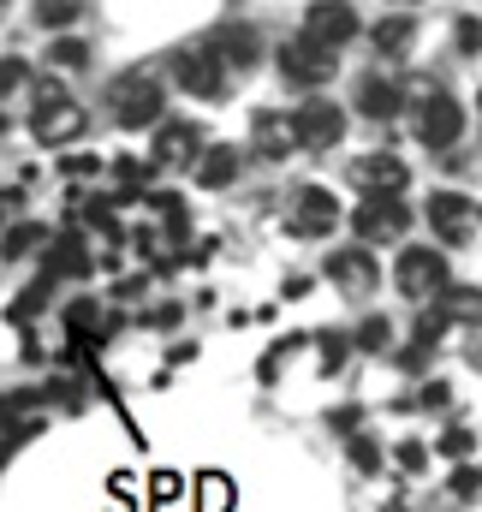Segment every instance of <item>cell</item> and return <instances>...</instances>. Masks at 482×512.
<instances>
[{
	"label": "cell",
	"mask_w": 482,
	"mask_h": 512,
	"mask_svg": "<svg viewBox=\"0 0 482 512\" xmlns=\"http://www.w3.org/2000/svg\"><path fill=\"white\" fill-rule=\"evenodd\" d=\"M471 447H477V435H471V429H459V423L441 435V453H447V459H471Z\"/></svg>",
	"instance_id": "1f68e13d"
},
{
	"label": "cell",
	"mask_w": 482,
	"mask_h": 512,
	"mask_svg": "<svg viewBox=\"0 0 482 512\" xmlns=\"http://www.w3.org/2000/svg\"><path fill=\"white\" fill-rule=\"evenodd\" d=\"M411 36H417L411 18H387V24H375V54H393V60H399V54L411 48Z\"/></svg>",
	"instance_id": "44dd1931"
},
{
	"label": "cell",
	"mask_w": 482,
	"mask_h": 512,
	"mask_svg": "<svg viewBox=\"0 0 482 512\" xmlns=\"http://www.w3.org/2000/svg\"><path fill=\"white\" fill-rule=\"evenodd\" d=\"M173 72H179V84H185L191 96H203V102H215V96L227 90V66L215 60V48H209V42L179 48V54H173Z\"/></svg>",
	"instance_id": "8992f818"
},
{
	"label": "cell",
	"mask_w": 482,
	"mask_h": 512,
	"mask_svg": "<svg viewBox=\"0 0 482 512\" xmlns=\"http://www.w3.org/2000/svg\"><path fill=\"white\" fill-rule=\"evenodd\" d=\"M346 441H352V465H358V471H381V447H375V435H358V429H352Z\"/></svg>",
	"instance_id": "484cf974"
},
{
	"label": "cell",
	"mask_w": 482,
	"mask_h": 512,
	"mask_svg": "<svg viewBox=\"0 0 482 512\" xmlns=\"http://www.w3.org/2000/svg\"><path fill=\"white\" fill-rule=\"evenodd\" d=\"M352 227H358V239H369V245H393L411 227V215H405L399 197H369L358 215H352Z\"/></svg>",
	"instance_id": "9c48e42d"
},
{
	"label": "cell",
	"mask_w": 482,
	"mask_h": 512,
	"mask_svg": "<svg viewBox=\"0 0 482 512\" xmlns=\"http://www.w3.org/2000/svg\"><path fill=\"white\" fill-rule=\"evenodd\" d=\"M36 245H42V227L18 221V227H6V239H0V256H6V262H18V256H30Z\"/></svg>",
	"instance_id": "603a6c76"
},
{
	"label": "cell",
	"mask_w": 482,
	"mask_h": 512,
	"mask_svg": "<svg viewBox=\"0 0 482 512\" xmlns=\"http://www.w3.org/2000/svg\"><path fill=\"white\" fill-rule=\"evenodd\" d=\"M477 108H482V96H477Z\"/></svg>",
	"instance_id": "ee69618b"
},
{
	"label": "cell",
	"mask_w": 482,
	"mask_h": 512,
	"mask_svg": "<svg viewBox=\"0 0 482 512\" xmlns=\"http://www.w3.org/2000/svg\"><path fill=\"white\" fill-rule=\"evenodd\" d=\"M459 48L465 54H482V18H459Z\"/></svg>",
	"instance_id": "f35d334b"
},
{
	"label": "cell",
	"mask_w": 482,
	"mask_h": 512,
	"mask_svg": "<svg viewBox=\"0 0 482 512\" xmlns=\"http://www.w3.org/2000/svg\"><path fill=\"white\" fill-rule=\"evenodd\" d=\"M429 221L441 227L447 245H465V239H471V203L453 197V191H435V197H429Z\"/></svg>",
	"instance_id": "5bb4252c"
},
{
	"label": "cell",
	"mask_w": 482,
	"mask_h": 512,
	"mask_svg": "<svg viewBox=\"0 0 482 512\" xmlns=\"http://www.w3.org/2000/svg\"><path fill=\"white\" fill-rule=\"evenodd\" d=\"M328 274H334V286H340L346 298H363V292L375 286V274H381V268H375V256H369V251H340L334 262H328Z\"/></svg>",
	"instance_id": "9a60e30c"
},
{
	"label": "cell",
	"mask_w": 482,
	"mask_h": 512,
	"mask_svg": "<svg viewBox=\"0 0 482 512\" xmlns=\"http://www.w3.org/2000/svg\"><path fill=\"white\" fill-rule=\"evenodd\" d=\"M0 6H6V0H0Z\"/></svg>",
	"instance_id": "f6af8a7d"
},
{
	"label": "cell",
	"mask_w": 482,
	"mask_h": 512,
	"mask_svg": "<svg viewBox=\"0 0 482 512\" xmlns=\"http://www.w3.org/2000/svg\"><path fill=\"white\" fill-rule=\"evenodd\" d=\"M233 501H239V489L221 471H203L197 477V512H233Z\"/></svg>",
	"instance_id": "ffe728a7"
},
{
	"label": "cell",
	"mask_w": 482,
	"mask_h": 512,
	"mask_svg": "<svg viewBox=\"0 0 482 512\" xmlns=\"http://www.w3.org/2000/svg\"><path fill=\"white\" fill-rule=\"evenodd\" d=\"M447 399H453V393H447V382H429V387H423V405H429V411H441Z\"/></svg>",
	"instance_id": "60d3db41"
},
{
	"label": "cell",
	"mask_w": 482,
	"mask_h": 512,
	"mask_svg": "<svg viewBox=\"0 0 482 512\" xmlns=\"http://www.w3.org/2000/svg\"><path fill=\"white\" fill-rule=\"evenodd\" d=\"M286 131H292V143H304V149H328V143L346 137V108L328 102V96H310V102L286 120Z\"/></svg>",
	"instance_id": "277c9868"
},
{
	"label": "cell",
	"mask_w": 482,
	"mask_h": 512,
	"mask_svg": "<svg viewBox=\"0 0 482 512\" xmlns=\"http://www.w3.org/2000/svg\"><path fill=\"white\" fill-rule=\"evenodd\" d=\"M352 179H358L369 197H399L411 173H405V161H399V155H363L358 167H352Z\"/></svg>",
	"instance_id": "4fadbf2b"
},
{
	"label": "cell",
	"mask_w": 482,
	"mask_h": 512,
	"mask_svg": "<svg viewBox=\"0 0 482 512\" xmlns=\"http://www.w3.org/2000/svg\"><path fill=\"white\" fill-rule=\"evenodd\" d=\"M203 155V126H191V120H161L155 131V167H191Z\"/></svg>",
	"instance_id": "30bf717a"
},
{
	"label": "cell",
	"mask_w": 482,
	"mask_h": 512,
	"mask_svg": "<svg viewBox=\"0 0 482 512\" xmlns=\"http://www.w3.org/2000/svg\"><path fill=\"white\" fill-rule=\"evenodd\" d=\"M435 298H441L435 316H447V322H482V292L477 286H453V280H447Z\"/></svg>",
	"instance_id": "d6986e66"
},
{
	"label": "cell",
	"mask_w": 482,
	"mask_h": 512,
	"mask_svg": "<svg viewBox=\"0 0 482 512\" xmlns=\"http://www.w3.org/2000/svg\"><path fill=\"white\" fill-rule=\"evenodd\" d=\"M393 280H399L405 298H435V292L447 286V256L435 251V245H405V251H399V268H393Z\"/></svg>",
	"instance_id": "5b68a950"
},
{
	"label": "cell",
	"mask_w": 482,
	"mask_h": 512,
	"mask_svg": "<svg viewBox=\"0 0 482 512\" xmlns=\"http://www.w3.org/2000/svg\"><path fill=\"white\" fill-rule=\"evenodd\" d=\"M459 131H465V108H459L453 96L435 90L429 102H417V143H423V149H453Z\"/></svg>",
	"instance_id": "52a82bcc"
},
{
	"label": "cell",
	"mask_w": 482,
	"mask_h": 512,
	"mask_svg": "<svg viewBox=\"0 0 482 512\" xmlns=\"http://www.w3.org/2000/svg\"><path fill=\"white\" fill-rule=\"evenodd\" d=\"M24 78H30V66H24L18 54H6V60H0V96H12V90H18Z\"/></svg>",
	"instance_id": "8d00e7d4"
},
{
	"label": "cell",
	"mask_w": 482,
	"mask_h": 512,
	"mask_svg": "<svg viewBox=\"0 0 482 512\" xmlns=\"http://www.w3.org/2000/svg\"><path fill=\"white\" fill-rule=\"evenodd\" d=\"M453 495H459V501H477L482 495V471L477 465H459V471H453Z\"/></svg>",
	"instance_id": "d6a6232c"
},
{
	"label": "cell",
	"mask_w": 482,
	"mask_h": 512,
	"mask_svg": "<svg viewBox=\"0 0 482 512\" xmlns=\"http://www.w3.org/2000/svg\"><path fill=\"white\" fill-rule=\"evenodd\" d=\"M298 239H328L334 227H340V203H334V191H322V185H304L298 191V203H292V221H286Z\"/></svg>",
	"instance_id": "ba28073f"
},
{
	"label": "cell",
	"mask_w": 482,
	"mask_h": 512,
	"mask_svg": "<svg viewBox=\"0 0 482 512\" xmlns=\"http://www.w3.org/2000/svg\"><path fill=\"white\" fill-rule=\"evenodd\" d=\"M256 131H262L256 143H262V155H268V161H280V155H292V137H286V131H274V120H256Z\"/></svg>",
	"instance_id": "f1b7e54d"
},
{
	"label": "cell",
	"mask_w": 482,
	"mask_h": 512,
	"mask_svg": "<svg viewBox=\"0 0 482 512\" xmlns=\"http://www.w3.org/2000/svg\"><path fill=\"white\" fill-rule=\"evenodd\" d=\"M280 78L298 84V90H316L334 78V48L316 42V36H286L280 42Z\"/></svg>",
	"instance_id": "7a4b0ae2"
},
{
	"label": "cell",
	"mask_w": 482,
	"mask_h": 512,
	"mask_svg": "<svg viewBox=\"0 0 482 512\" xmlns=\"http://www.w3.org/2000/svg\"><path fill=\"white\" fill-rule=\"evenodd\" d=\"M358 405H340V411H328V429H334V435H352V429H358Z\"/></svg>",
	"instance_id": "ab89813d"
},
{
	"label": "cell",
	"mask_w": 482,
	"mask_h": 512,
	"mask_svg": "<svg viewBox=\"0 0 482 512\" xmlns=\"http://www.w3.org/2000/svg\"><path fill=\"white\" fill-rule=\"evenodd\" d=\"M209 48H215V60H221V66H250V60L262 54V42H256V30H250V24H233V30H221Z\"/></svg>",
	"instance_id": "ac0fdd59"
},
{
	"label": "cell",
	"mask_w": 482,
	"mask_h": 512,
	"mask_svg": "<svg viewBox=\"0 0 482 512\" xmlns=\"http://www.w3.org/2000/svg\"><path fill=\"white\" fill-rule=\"evenodd\" d=\"M441 334H447V316H423V322H417V352H435Z\"/></svg>",
	"instance_id": "e575fe53"
},
{
	"label": "cell",
	"mask_w": 482,
	"mask_h": 512,
	"mask_svg": "<svg viewBox=\"0 0 482 512\" xmlns=\"http://www.w3.org/2000/svg\"><path fill=\"white\" fill-rule=\"evenodd\" d=\"M393 459H399V471H423V465H429V447H423V441H399Z\"/></svg>",
	"instance_id": "d590c367"
},
{
	"label": "cell",
	"mask_w": 482,
	"mask_h": 512,
	"mask_svg": "<svg viewBox=\"0 0 482 512\" xmlns=\"http://www.w3.org/2000/svg\"><path fill=\"white\" fill-rule=\"evenodd\" d=\"M114 173H120V191H125V197H143V191H149V179H155V161L120 155V161H114Z\"/></svg>",
	"instance_id": "7402d4cb"
},
{
	"label": "cell",
	"mask_w": 482,
	"mask_h": 512,
	"mask_svg": "<svg viewBox=\"0 0 482 512\" xmlns=\"http://www.w3.org/2000/svg\"><path fill=\"white\" fill-rule=\"evenodd\" d=\"M48 60H54V66H90V48H84L78 36H60V42L48 48Z\"/></svg>",
	"instance_id": "d4e9b609"
},
{
	"label": "cell",
	"mask_w": 482,
	"mask_h": 512,
	"mask_svg": "<svg viewBox=\"0 0 482 512\" xmlns=\"http://www.w3.org/2000/svg\"><path fill=\"white\" fill-rule=\"evenodd\" d=\"M84 0H36V24H72Z\"/></svg>",
	"instance_id": "83f0119b"
},
{
	"label": "cell",
	"mask_w": 482,
	"mask_h": 512,
	"mask_svg": "<svg viewBox=\"0 0 482 512\" xmlns=\"http://www.w3.org/2000/svg\"><path fill=\"white\" fill-rule=\"evenodd\" d=\"M191 167H197V185L227 191V185H233V173H239V149H233V143H203V155H197Z\"/></svg>",
	"instance_id": "2e32d148"
},
{
	"label": "cell",
	"mask_w": 482,
	"mask_h": 512,
	"mask_svg": "<svg viewBox=\"0 0 482 512\" xmlns=\"http://www.w3.org/2000/svg\"><path fill=\"white\" fill-rule=\"evenodd\" d=\"M42 274H60V280H72V274H90V245H84V233H54L48 245H42Z\"/></svg>",
	"instance_id": "7c38bea8"
},
{
	"label": "cell",
	"mask_w": 482,
	"mask_h": 512,
	"mask_svg": "<svg viewBox=\"0 0 482 512\" xmlns=\"http://www.w3.org/2000/svg\"><path fill=\"white\" fill-rule=\"evenodd\" d=\"M387 512H411V507H387Z\"/></svg>",
	"instance_id": "7bdbcfd3"
},
{
	"label": "cell",
	"mask_w": 482,
	"mask_h": 512,
	"mask_svg": "<svg viewBox=\"0 0 482 512\" xmlns=\"http://www.w3.org/2000/svg\"><path fill=\"white\" fill-rule=\"evenodd\" d=\"M42 304H48V280H36V286H30L24 298H12V310H6V322H18V328H24V322H30V316L42 310Z\"/></svg>",
	"instance_id": "cb8c5ba5"
},
{
	"label": "cell",
	"mask_w": 482,
	"mask_h": 512,
	"mask_svg": "<svg viewBox=\"0 0 482 512\" xmlns=\"http://www.w3.org/2000/svg\"><path fill=\"white\" fill-rule=\"evenodd\" d=\"M173 495H179V477L161 471V477H155V501H173Z\"/></svg>",
	"instance_id": "b9f144b4"
},
{
	"label": "cell",
	"mask_w": 482,
	"mask_h": 512,
	"mask_svg": "<svg viewBox=\"0 0 482 512\" xmlns=\"http://www.w3.org/2000/svg\"><path fill=\"white\" fill-rule=\"evenodd\" d=\"M358 108L369 114V120H393V114L405 108V90L387 84V78H363L358 84Z\"/></svg>",
	"instance_id": "e0dca14e"
},
{
	"label": "cell",
	"mask_w": 482,
	"mask_h": 512,
	"mask_svg": "<svg viewBox=\"0 0 482 512\" xmlns=\"http://www.w3.org/2000/svg\"><path fill=\"white\" fill-rule=\"evenodd\" d=\"M60 173H72V179H96V173H102V155H66Z\"/></svg>",
	"instance_id": "74e56055"
},
{
	"label": "cell",
	"mask_w": 482,
	"mask_h": 512,
	"mask_svg": "<svg viewBox=\"0 0 482 512\" xmlns=\"http://www.w3.org/2000/svg\"><path fill=\"white\" fill-rule=\"evenodd\" d=\"M161 108H167V90H161L155 78L131 72V78H120V84H114V120H120L125 131L155 126V120H161Z\"/></svg>",
	"instance_id": "3957f363"
},
{
	"label": "cell",
	"mask_w": 482,
	"mask_h": 512,
	"mask_svg": "<svg viewBox=\"0 0 482 512\" xmlns=\"http://www.w3.org/2000/svg\"><path fill=\"white\" fill-rule=\"evenodd\" d=\"M346 352H352V340H346V334H322V370H328V376H340Z\"/></svg>",
	"instance_id": "f546056e"
},
{
	"label": "cell",
	"mask_w": 482,
	"mask_h": 512,
	"mask_svg": "<svg viewBox=\"0 0 482 512\" xmlns=\"http://www.w3.org/2000/svg\"><path fill=\"white\" fill-rule=\"evenodd\" d=\"M84 108L72 102V96H60L54 84H42V96H36V114H30V131H36V143L42 149H66L72 137H84Z\"/></svg>",
	"instance_id": "6da1fadb"
},
{
	"label": "cell",
	"mask_w": 482,
	"mask_h": 512,
	"mask_svg": "<svg viewBox=\"0 0 482 512\" xmlns=\"http://www.w3.org/2000/svg\"><path fill=\"white\" fill-rule=\"evenodd\" d=\"M90 322H96V304H90V298H78V304L66 310V328H72V340H84V334H90Z\"/></svg>",
	"instance_id": "836d02e7"
},
{
	"label": "cell",
	"mask_w": 482,
	"mask_h": 512,
	"mask_svg": "<svg viewBox=\"0 0 482 512\" xmlns=\"http://www.w3.org/2000/svg\"><path fill=\"white\" fill-rule=\"evenodd\" d=\"M36 435H42V417H30V423H18V429H6V435H0V465H6V459H12V453L24 447V441H36Z\"/></svg>",
	"instance_id": "4316f807"
},
{
	"label": "cell",
	"mask_w": 482,
	"mask_h": 512,
	"mask_svg": "<svg viewBox=\"0 0 482 512\" xmlns=\"http://www.w3.org/2000/svg\"><path fill=\"white\" fill-rule=\"evenodd\" d=\"M387 340H393V328H387V316H369V322L358 328V346H363V352H381Z\"/></svg>",
	"instance_id": "4dcf8cb0"
},
{
	"label": "cell",
	"mask_w": 482,
	"mask_h": 512,
	"mask_svg": "<svg viewBox=\"0 0 482 512\" xmlns=\"http://www.w3.org/2000/svg\"><path fill=\"white\" fill-rule=\"evenodd\" d=\"M304 24H310L304 36H316V42H328V48H346V42L358 36V12H352L346 0H316Z\"/></svg>",
	"instance_id": "8fae6325"
}]
</instances>
